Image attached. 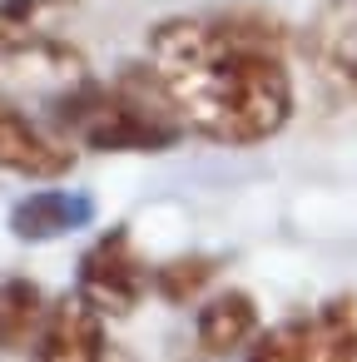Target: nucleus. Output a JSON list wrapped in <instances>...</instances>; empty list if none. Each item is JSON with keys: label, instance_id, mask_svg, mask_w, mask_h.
Instances as JSON below:
<instances>
[{"label": "nucleus", "instance_id": "nucleus-7", "mask_svg": "<svg viewBox=\"0 0 357 362\" xmlns=\"http://www.w3.org/2000/svg\"><path fill=\"white\" fill-rule=\"evenodd\" d=\"M110 347L115 342L105 337V317L80 293H70L50 303V317H45L40 342L30 347V362H105Z\"/></svg>", "mask_w": 357, "mask_h": 362}, {"label": "nucleus", "instance_id": "nucleus-9", "mask_svg": "<svg viewBox=\"0 0 357 362\" xmlns=\"http://www.w3.org/2000/svg\"><path fill=\"white\" fill-rule=\"evenodd\" d=\"M80 223H90V199H85V194H60V189L30 194V199L16 204V214H11L16 238H30V243L60 238V233H70V228H80Z\"/></svg>", "mask_w": 357, "mask_h": 362}, {"label": "nucleus", "instance_id": "nucleus-11", "mask_svg": "<svg viewBox=\"0 0 357 362\" xmlns=\"http://www.w3.org/2000/svg\"><path fill=\"white\" fill-rule=\"evenodd\" d=\"M213 273H218L213 258L189 253V258H174V263H159V268H154V293H159L164 303H189L199 288L213 283Z\"/></svg>", "mask_w": 357, "mask_h": 362}, {"label": "nucleus", "instance_id": "nucleus-1", "mask_svg": "<svg viewBox=\"0 0 357 362\" xmlns=\"http://www.w3.org/2000/svg\"><path fill=\"white\" fill-rule=\"evenodd\" d=\"M184 134L209 144H263L293 119L288 35L263 11L174 16L144 55Z\"/></svg>", "mask_w": 357, "mask_h": 362}, {"label": "nucleus", "instance_id": "nucleus-3", "mask_svg": "<svg viewBox=\"0 0 357 362\" xmlns=\"http://www.w3.org/2000/svg\"><path fill=\"white\" fill-rule=\"evenodd\" d=\"M243 362H357V293L258 332Z\"/></svg>", "mask_w": 357, "mask_h": 362}, {"label": "nucleus", "instance_id": "nucleus-10", "mask_svg": "<svg viewBox=\"0 0 357 362\" xmlns=\"http://www.w3.org/2000/svg\"><path fill=\"white\" fill-rule=\"evenodd\" d=\"M45 317H50V303L40 298L35 283L25 278L0 283V347H35L45 332Z\"/></svg>", "mask_w": 357, "mask_h": 362}, {"label": "nucleus", "instance_id": "nucleus-2", "mask_svg": "<svg viewBox=\"0 0 357 362\" xmlns=\"http://www.w3.org/2000/svg\"><path fill=\"white\" fill-rule=\"evenodd\" d=\"M55 129L70 144L124 154V149H169L184 139L174 105L164 100L149 65H129L115 80H80L55 95Z\"/></svg>", "mask_w": 357, "mask_h": 362}, {"label": "nucleus", "instance_id": "nucleus-6", "mask_svg": "<svg viewBox=\"0 0 357 362\" xmlns=\"http://www.w3.org/2000/svg\"><path fill=\"white\" fill-rule=\"evenodd\" d=\"M303 55L337 100L357 105V0H337L308 25Z\"/></svg>", "mask_w": 357, "mask_h": 362}, {"label": "nucleus", "instance_id": "nucleus-12", "mask_svg": "<svg viewBox=\"0 0 357 362\" xmlns=\"http://www.w3.org/2000/svg\"><path fill=\"white\" fill-rule=\"evenodd\" d=\"M105 362H134V357H129L124 347H110V357H105Z\"/></svg>", "mask_w": 357, "mask_h": 362}, {"label": "nucleus", "instance_id": "nucleus-5", "mask_svg": "<svg viewBox=\"0 0 357 362\" xmlns=\"http://www.w3.org/2000/svg\"><path fill=\"white\" fill-rule=\"evenodd\" d=\"M75 164V144L55 129L25 115L21 105L0 100V169L21 179H60Z\"/></svg>", "mask_w": 357, "mask_h": 362}, {"label": "nucleus", "instance_id": "nucleus-4", "mask_svg": "<svg viewBox=\"0 0 357 362\" xmlns=\"http://www.w3.org/2000/svg\"><path fill=\"white\" fill-rule=\"evenodd\" d=\"M144 288H154V273L144 268L129 228H110L105 238H95L80 258V278L75 293L100 313V317H124L139 308Z\"/></svg>", "mask_w": 357, "mask_h": 362}, {"label": "nucleus", "instance_id": "nucleus-8", "mask_svg": "<svg viewBox=\"0 0 357 362\" xmlns=\"http://www.w3.org/2000/svg\"><path fill=\"white\" fill-rule=\"evenodd\" d=\"M194 337L209 357H228L238 347H253L258 342V303L238 288L213 293L194 317Z\"/></svg>", "mask_w": 357, "mask_h": 362}]
</instances>
